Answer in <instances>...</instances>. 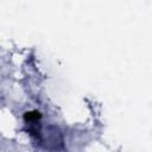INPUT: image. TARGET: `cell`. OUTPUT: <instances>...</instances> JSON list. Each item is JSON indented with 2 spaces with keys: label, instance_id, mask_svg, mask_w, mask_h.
Instances as JSON below:
<instances>
[{
  "label": "cell",
  "instance_id": "6da1fadb",
  "mask_svg": "<svg viewBox=\"0 0 152 152\" xmlns=\"http://www.w3.org/2000/svg\"><path fill=\"white\" fill-rule=\"evenodd\" d=\"M40 118V114L38 112H27L25 113V120L27 122H36Z\"/></svg>",
  "mask_w": 152,
  "mask_h": 152
}]
</instances>
